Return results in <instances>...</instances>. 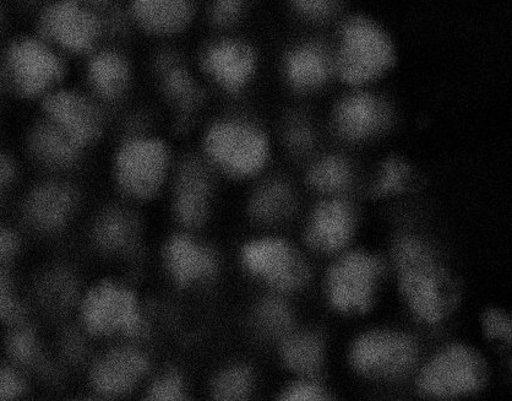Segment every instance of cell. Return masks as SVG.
<instances>
[{
    "instance_id": "cell-1",
    "label": "cell",
    "mask_w": 512,
    "mask_h": 401,
    "mask_svg": "<svg viewBox=\"0 0 512 401\" xmlns=\"http://www.w3.org/2000/svg\"><path fill=\"white\" fill-rule=\"evenodd\" d=\"M178 156L172 140L155 128L123 129L108 166L117 198L141 209L162 200Z\"/></svg>"
},
{
    "instance_id": "cell-2",
    "label": "cell",
    "mask_w": 512,
    "mask_h": 401,
    "mask_svg": "<svg viewBox=\"0 0 512 401\" xmlns=\"http://www.w3.org/2000/svg\"><path fill=\"white\" fill-rule=\"evenodd\" d=\"M221 181L254 180L271 160L265 129L241 113L223 111L204 118L195 148Z\"/></svg>"
},
{
    "instance_id": "cell-3",
    "label": "cell",
    "mask_w": 512,
    "mask_h": 401,
    "mask_svg": "<svg viewBox=\"0 0 512 401\" xmlns=\"http://www.w3.org/2000/svg\"><path fill=\"white\" fill-rule=\"evenodd\" d=\"M74 313L90 340L146 344L154 329L144 297L122 279L102 278L84 287Z\"/></svg>"
},
{
    "instance_id": "cell-4",
    "label": "cell",
    "mask_w": 512,
    "mask_h": 401,
    "mask_svg": "<svg viewBox=\"0 0 512 401\" xmlns=\"http://www.w3.org/2000/svg\"><path fill=\"white\" fill-rule=\"evenodd\" d=\"M394 253L401 294L412 313L427 324L443 321L459 298L449 273L415 237L400 238Z\"/></svg>"
},
{
    "instance_id": "cell-5",
    "label": "cell",
    "mask_w": 512,
    "mask_h": 401,
    "mask_svg": "<svg viewBox=\"0 0 512 401\" xmlns=\"http://www.w3.org/2000/svg\"><path fill=\"white\" fill-rule=\"evenodd\" d=\"M8 91L19 99L40 104L69 83V59L34 30L15 35L0 52Z\"/></svg>"
},
{
    "instance_id": "cell-6",
    "label": "cell",
    "mask_w": 512,
    "mask_h": 401,
    "mask_svg": "<svg viewBox=\"0 0 512 401\" xmlns=\"http://www.w3.org/2000/svg\"><path fill=\"white\" fill-rule=\"evenodd\" d=\"M32 30L69 61H83L110 41L106 9L81 0H45L36 10Z\"/></svg>"
},
{
    "instance_id": "cell-7",
    "label": "cell",
    "mask_w": 512,
    "mask_h": 401,
    "mask_svg": "<svg viewBox=\"0 0 512 401\" xmlns=\"http://www.w3.org/2000/svg\"><path fill=\"white\" fill-rule=\"evenodd\" d=\"M149 75L157 100L174 126L183 130L196 126L212 96L196 73L192 57L174 45H159L152 54Z\"/></svg>"
},
{
    "instance_id": "cell-8",
    "label": "cell",
    "mask_w": 512,
    "mask_h": 401,
    "mask_svg": "<svg viewBox=\"0 0 512 401\" xmlns=\"http://www.w3.org/2000/svg\"><path fill=\"white\" fill-rule=\"evenodd\" d=\"M220 177L195 149L179 153L165 197L176 229L204 232L216 215Z\"/></svg>"
},
{
    "instance_id": "cell-9",
    "label": "cell",
    "mask_w": 512,
    "mask_h": 401,
    "mask_svg": "<svg viewBox=\"0 0 512 401\" xmlns=\"http://www.w3.org/2000/svg\"><path fill=\"white\" fill-rule=\"evenodd\" d=\"M192 61L212 97L237 99L258 77V53L249 42L231 32H211L193 54Z\"/></svg>"
},
{
    "instance_id": "cell-10",
    "label": "cell",
    "mask_w": 512,
    "mask_h": 401,
    "mask_svg": "<svg viewBox=\"0 0 512 401\" xmlns=\"http://www.w3.org/2000/svg\"><path fill=\"white\" fill-rule=\"evenodd\" d=\"M84 205L83 188L73 176L45 175L24 193L19 218L34 235L56 238L72 229Z\"/></svg>"
},
{
    "instance_id": "cell-11",
    "label": "cell",
    "mask_w": 512,
    "mask_h": 401,
    "mask_svg": "<svg viewBox=\"0 0 512 401\" xmlns=\"http://www.w3.org/2000/svg\"><path fill=\"white\" fill-rule=\"evenodd\" d=\"M155 367L146 344L113 341L87 362V390L96 398L106 400L140 394Z\"/></svg>"
},
{
    "instance_id": "cell-12",
    "label": "cell",
    "mask_w": 512,
    "mask_h": 401,
    "mask_svg": "<svg viewBox=\"0 0 512 401\" xmlns=\"http://www.w3.org/2000/svg\"><path fill=\"white\" fill-rule=\"evenodd\" d=\"M238 262L245 274L276 295L301 291L312 278L308 260L282 237L264 236L244 242Z\"/></svg>"
},
{
    "instance_id": "cell-13",
    "label": "cell",
    "mask_w": 512,
    "mask_h": 401,
    "mask_svg": "<svg viewBox=\"0 0 512 401\" xmlns=\"http://www.w3.org/2000/svg\"><path fill=\"white\" fill-rule=\"evenodd\" d=\"M159 260L168 284L181 292H195L216 283L222 259L203 232L174 229L161 243Z\"/></svg>"
},
{
    "instance_id": "cell-14",
    "label": "cell",
    "mask_w": 512,
    "mask_h": 401,
    "mask_svg": "<svg viewBox=\"0 0 512 401\" xmlns=\"http://www.w3.org/2000/svg\"><path fill=\"white\" fill-rule=\"evenodd\" d=\"M37 106L38 115L89 153L105 139L110 128L111 110L81 85L65 84Z\"/></svg>"
},
{
    "instance_id": "cell-15",
    "label": "cell",
    "mask_w": 512,
    "mask_h": 401,
    "mask_svg": "<svg viewBox=\"0 0 512 401\" xmlns=\"http://www.w3.org/2000/svg\"><path fill=\"white\" fill-rule=\"evenodd\" d=\"M341 37L334 69L348 84H366L384 74L394 62L389 37L372 21L363 18L348 21Z\"/></svg>"
},
{
    "instance_id": "cell-16",
    "label": "cell",
    "mask_w": 512,
    "mask_h": 401,
    "mask_svg": "<svg viewBox=\"0 0 512 401\" xmlns=\"http://www.w3.org/2000/svg\"><path fill=\"white\" fill-rule=\"evenodd\" d=\"M81 68V86L108 110L128 102L138 83L134 58L118 43H103L90 53Z\"/></svg>"
},
{
    "instance_id": "cell-17",
    "label": "cell",
    "mask_w": 512,
    "mask_h": 401,
    "mask_svg": "<svg viewBox=\"0 0 512 401\" xmlns=\"http://www.w3.org/2000/svg\"><path fill=\"white\" fill-rule=\"evenodd\" d=\"M488 377L486 362L465 345H451L430 360L418 378L421 393L432 398L471 394L483 387Z\"/></svg>"
},
{
    "instance_id": "cell-18",
    "label": "cell",
    "mask_w": 512,
    "mask_h": 401,
    "mask_svg": "<svg viewBox=\"0 0 512 401\" xmlns=\"http://www.w3.org/2000/svg\"><path fill=\"white\" fill-rule=\"evenodd\" d=\"M140 210L117 198L95 211L87 226V240L98 256L125 262L138 256L144 238Z\"/></svg>"
},
{
    "instance_id": "cell-19",
    "label": "cell",
    "mask_w": 512,
    "mask_h": 401,
    "mask_svg": "<svg viewBox=\"0 0 512 401\" xmlns=\"http://www.w3.org/2000/svg\"><path fill=\"white\" fill-rule=\"evenodd\" d=\"M124 13L146 39L174 45L201 20V0H127Z\"/></svg>"
},
{
    "instance_id": "cell-20",
    "label": "cell",
    "mask_w": 512,
    "mask_h": 401,
    "mask_svg": "<svg viewBox=\"0 0 512 401\" xmlns=\"http://www.w3.org/2000/svg\"><path fill=\"white\" fill-rule=\"evenodd\" d=\"M381 272V260L367 253L354 252L337 260L326 275L330 305L340 312H367Z\"/></svg>"
},
{
    "instance_id": "cell-21",
    "label": "cell",
    "mask_w": 512,
    "mask_h": 401,
    "mask_svg": "<svg viewBox=\"0 0 512 401\" xmlns=\"http://www.w3.org/2000/svg\"><path fill=\"white\" fill-rule=\"evenodd\" d=\"M418 348L411 337L395 332H372L359 338L351 350L354 370L370 377L395 378L415 365Z\"/></svg>"
},
{
    "instance_id": "cell-22",
    "label": "cell",
    "mask_w": 512,
    "mask_h": 401,
    "mask_svg": "<svg viewBox=\"0 0 512 401\" xmlns=\"http://www.w3.org/2000/svg\"><path fill=\"white\" fill-rule=\"evenodd\" d=\"M25 150L30 160L45 175L58 176H73L89 154V151L81 148L61 129L40 115L27 129Z\"/></svg>"
},
{
    "instance_id": "cell-23",
    "label": "cell",
    "mask_w": 512,
    "mask_h": 401,
    "mask_svg": "<svg viewBox=\"0 0 512 401\" xmlns=\"http://www.w3.org/2000/svg\"><path fill=\"white\" fill-rule=\"evenodd\" d=\"M354 215L351 205L342 199L324 200L309 215L304 242L319 253H335L347 245L352 236Z\"/></svg>"
},
{
    "instance_id": "cell-24",
    "label": "cell",
    "mask_w": 512,
    "mask_h": 401,
    "mask_svg": "<svg viewBox=\"0 0 512 401\" xmlns=\"http://www.w3.org/2000/svg\"><path fill=\"white\" fill-rule=\"evenodd\" d=\"M334 70L329 53L317 42H302L283 56L281 74L296 94L309 95L328 83Z\"/></svg>"
},
{
    "instance_id": "cell-25",
    "label": "cell",
    "mask_w": 512,
    "mask_h": 401,
    "mask_svg": "<svg viewBox=\"0 0 512 401\" xmlns=\"http://www.w3.org/2000/svg\"><path fill=\"white\" fill-rule=\"evenodd\" d=\"M391 111L377 96L356 94L346 97L334 111V126L341 137L348 140H363L378 134L388 127Z\"/></svg>"
},
{
    "instance_id": "cell-26",
    "label": "cell",
    "mask_w": 512,
    "mask_h": 401,
    "mask_svg": "<svg viewBox=\"0 0 512 401\" xmlns=\"http://www.w3.org/2000/svg\"><path fill=\"white\" fill-rule=\"evenodd\" d=\"M297 204V194L290 182L280 177L268 178L249 195L247 213L256 224L279 225L292 218Z\"/></svg>"
},
{
    "instance_id": "cell-27",
    "label": "cell",
    "mask_w": 512,
    "mask_h": 401,
    "mask_svg": "<svg viewBox=\"0 0 512 401\" xmlns=\"http://www.w3.org/2000/svg\"><path fill=\"white\" fill-rule=\"evenodd\" d=\"M279 355L282 365L293 375L319 378L325 357L323 335L317 330L294 328L279 341Z\"/></svg>"
},
{
    "instance_id": "cell-28",
    "label": "cell",
    "mask_w": 512,
    "mask_h": 401,
    "mask_svg": "<svg viewBox=\"0 0 512 401\" xmlns=\"http://www.w3.org/2000/svg\"><path fill=\"white\" fill-rule=\"evenodd\" d=\"M8 361L24 373L49 377L56 371L35 325L27 321L8 328L5 340Z\"/></svg>"
},
{
    "instance_id": "cell-29",
    "label": "cell",
    "mask_w": 512,
    "mask_h": 401,
    "mask_svg": "<svg viewBox=\"0 0 512 401\" xmlns=\"http://www.w3.org/2000/svg\"><path fill=\"white\" fill-rule=\"evenodd\" d=\"M65 267L67 265H53L38 276L35 284L37 306L58 318L69 310L75 312L83 291L72 270Z\"/></svg>"
},
{
    "instance_id": "cell-30",
    "label": "cell",
    "mask_w": 512,
    "mask_h": 401,
    "mask_svg": "<svg viewBox=\"0 0 512 401\" xmlns=\"http://www.w3.org/2000/svg\"><path fill=\"white\" fill-rule=\"evenodd\" d=\"M255 373L248 363L230 361L211 372L205 394L215 401H244L252 397Z\"/></svg>"
},
{
    "instance_id": "cell-31",
    "label": "cell",
    "mask_w": 512,
    "mask_h": 401,
    "mask_svg": "<svg viewBox=\"0 0 512 401\" xmlns=\"http://www.w3.org/2000/svg\"><path fill=\"white\" fill-rule=\"evenodd\" d=\"M252 327L261 338L279 343L294 329L291 307L281 295L264 297L254 307Z\"/></svg>"
},
{
    "instance_id": "cell-32",
    "label": "cell",
    "mask_w": 512,
    "mask_h": 401,
    "mask_svg": "<svg viewBox=\"0 0 512 401\" xmlns=\"http://www.w3.org/2000/svg\"><path fill=\"white\" fill-rule=\"evenodd\" d=\"M147 401H188L193 389L187 373L177 363H166L155 367L140 392Z\"/></svg>"
},
{
    "instance_id": "cell-33",
    "label": "cell",
    "mask_w": 512,
    "mask_h": 401,
    "mask_svg": "<svg viewBox=\"0 0 512 401\" xmlns=\"http://www.w3.org/2000/svg\"><path fill=\"white\" fill-rule=\"evenodd\" d=\"M352 172L350 165L340 156H324L309 166L305 181L315 192L337 194L350 186Z\"/></svg>"
},
{
    "instance_id": "cell-34",
    "label": "cell",
    "mask_w": 512,
    "mask_h": 401,
    "mask_svg": "<svg viewBox=\"0 0 512 401\" xmlns=\"http://www.w3.org/2000/svg\"><path fill=\"white\" fill-rule=\"evenodd\" d=\"M30 321V305L21 295L20 287L16 284L8 268L0 269V324L5 328L14 327Z\"/></svg>"
},
{
    "instance_id": "cell-35",
    "label": "cell",
    "mask_w": 512,
    "mask_h": 401,
    "mask_svg": "<svg viewBox=\"0 0 512 401\" xmlns=\"http://www.w3.org/2000/svg\"><path fill=\"white\" fill-rule=\"evenodd\" d=\"M247 8V0H201V20L211 32H231L239 24Z\"/></svg>"
},
{
    "instance_id": "cell-36",
    "label": "cell",
    "mask_w": 512,
    "mask_h": 401,
    "mask_svg": "<svg viewBox=\"0 0 512 401\" xmlns=\"http://www.w3.org/2000/svg\"><path fill=\"white\" fill-rule=\"evenodd\" d=\"M286 148L294 156H307L315 145V132L309 118L301 112H292L283 129Z\"/></svg>"
},
{
    "instance_id": "cell-37",
    "label": "cell",
    "mask_w": 512,
    "mask_h": 401,
    "mask_svg": "<svg viewBox=\"0 0 512 401\" xmlns=\"http://www.w3.org/2000/svg\"><path fill=\"white\" fill-rule=\"evenodd\" d=\"M411 180V169L399 157H391L381 167L380 175L373 187L375 197H388L397 194L408 186Z\"/></svg>"
},
{
    "instance_id": "cell-38",
    "label": "cell",
    "mask_w": 512,
    "mask_h": 401,
    "mask_svg": "<svg viewBox=\"0 0 512 401\" xmlns=\"http://www.w3.org/2000/svg\"><path fill=\"white\" fill-rule=\"evenodd\" d=\"M282 401H326L330 394L318 382V378L297 377L280 392Z\"/></svg>"
},
{
    "instance_id": "cell-39",
    "label": "cell",
    "mask_w": 512,
    "mask_h": 401,
    "mask_svg": "<svg viewBox=\"0 0 512 401\" xmlns=\"http://www.w3.org/2000/svg\"><path fill=\"white\" fill-rule=\"evenodd\" d=\"M29 390L26 373L10 361H0V401L23 397Z\"/></svg>"
},
{
    "instance_id": "cell-40",
    "label": "cell",
    "mask_w": 512,
    "mask_h": 401,
    "mask_svg": "<svg viewBox=\"0 0 512 401\" xmlns=\"http://www.w3.org/2000/svg\"><path fill=\"white\" fill-rule=\"evenodd\" d=\"M23 237L15 227L0 221V269L8 268L19 257Z\"/></svg>"
},
{
    "instance_id": "cell-41",
    "label": "cell",
    "mask_w": 512,
    "mask_h": 401,
    "mask_svg": "<svg viewBox=\"0 0 512 401\" xmlns=\"http://www.w3.org/2000/svg\"><path fill=\"white\" fill-rule=\"evenodd\" d=\"M294 12L302 18L323 21L335 12L336 0H290Z\"/></svg>"
},
{
    "instance_id": "cell-42",
    "label": "cell",
    "mask_w": 512,
    "mask_h": 401,
    "mask_svg": "<svg viewBox=\"0 0 512 401\" xmlns=\"http://www.w3.org/2000/svg\"><path fill=\"white\" fill-rule=\"evenodd\" d=\"M483 327L489 339L511 343L512 323L508 314L497 310H489L484 314Z\"/></svg>"
},
{
    "instance_id": "cell-43",
    "label": "cell",
    "mask_w": 512,
    "mask_h": 401,
    "mask_svg": "<svg viewBox=\"0 0 512 401\" xmlns=\"http://www.w3.org/2000/svg\"><path fill=\"white\" fill-rule=\"evenodd\" d=\"M19 177V165L12 155L0 149V199L15 186Z\"/></svg>"
},
{
    "instance_id": "cell-44",
    "label": "cell",
    "mask_w": 512,
    "mask_h": 401,
    "mask_svg": "<svg viewBox=\"0 0 512 401\" xmlns=\"http://www.w3.org/2000/svg\"><path fill=\"white\" fill-rule=\"evenodd\" d=\"M81 2L94 5L97 8L107 9L116 4L117 0H81Z\"/></svg>"
},
{
    "instance_id": "cell-45",
    "label": "cell",
    "mask_w": 512,
    "mask_h": 401,
    "mask_svg": "<svg viewBox=\"0 0 512 401\" xmlns=\"http://www.w3.org/2000/svg\"><path fill=\"white\" fill-rule=\"evenodd\" d=\"M5 92H9V91H8L7 79H5L2 61H0V97H2L5 94Z\"/></svg>"
},
{
    "instance_id": "cell-46",
    "label": "cell",
    "mask_w": 512,
    "mask_h": 401,
    "mask_svg": "<svg viewBox=\"0 0 512 401\" xmlns=\"http://www.w3.org/2000/svg\"><path fill=\"white\" fill-rule=\"evenodd\" d=\"M5 24H7V15H5V10L3 8L2 3H0V39L5 31Z\"/></svg>"
}]
</instances>
